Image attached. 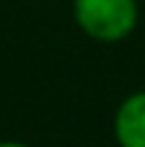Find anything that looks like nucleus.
<instances>
[{"mask_svg":"<svg viewBox=\"0 0 145 147\" xmlns=\"http://www.w3.org/2000/svg\"><path fill=\"white\" fill-rule=\"evenodd\" d=\"M74 22L99 44H118L140 22L137 0H74Z\"/></svg>","mask_w":145,"mask_h":147,"instance_id":"nucleus-1","label":"nucleus"},{"mask_svg":"<svg viewBox=\"0 0 145 147\" xmlns=\"http://www.w3.org/2000/svg\"><path fill=\"white\" fill-rule=\"evenodd\" d=\"M112 136L118 147H145V90H134L118 104Z\"/></svg>","mask_w":145,"mask_h":147,"instance_id":"nucleus-2","label":"nucleus"},{"mask_svg":"<svg viewBox=\"0 0 145 147\" xmlns=\"http://www.w3.org/2000/svg\"><path fill=\"white\" fill-rule=\"evenodd\" d=\"M0 147H30V144L16 142V139H3V142H0Z\"/></svg>","mask_w":145,"mask_h":147,"instance_id":"nucleus-3","label":"nucleus"}]
</instances>
